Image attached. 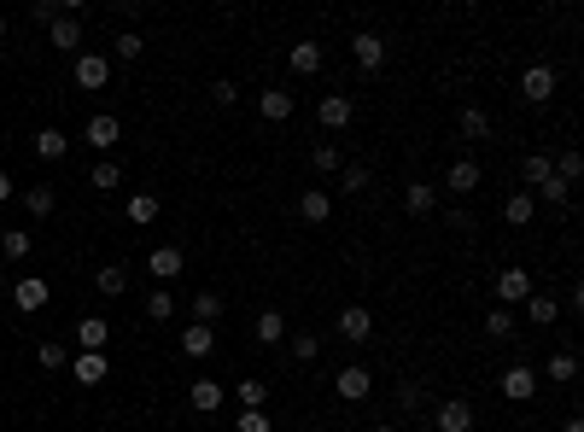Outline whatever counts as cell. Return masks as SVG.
Instances as JSON below:
<instances>
[{
	"mask_svg": "<svg viewBox=\"0 0 584 432\" xmlns=\"http://www.w3.org/2000/svg\"><path fill=\"white\" fill-rule=\"evenodd\" d=\"M217 350V327H205V321H193V327H181V357H210Z\"/></svg>",
	"mask_w": 584,
	"mask_h": 432,
	"instance_id": "14",
	"label": "cell"
},
{
	"mask_svg": "<svg viewBox=\"0 0 584 432\" xmlns=\"http://www.w3.org/2000/svg\"><path fill=\"white\" fill-rule=\"evenodd\" d=\"M94 287H99L106 298H123V293H129V269H123V263H106V269L94 275Z\"/></svg>",
	"mask_w": 584,
	"mask_h": 432,
	"instance_id": "29",
	"label": "cell"
},
{
	"mask_svg": "<svg viewBox=\"0 0 584 432\" xmlns=\"http://www.w3.org/2000/svg\"><path fill=\"white\" fill-rule=\"evenodd\" d=\"M117 140H123V123H117L112 112H99V117H88V129H83V146H94V153H112Z\"/></svg>",
	"mask_w": 584,
	"mask_h": 432,
	"instance_id": "6",
	"label": "cell"
},
{
	"mask_svg": "<svg viewBox=\"0 0 584 432\" xmlns=\"http://www.w3.org/2000/svg\"><path fill=\"white\" fill-rule=\"evenodd\" d=\"M106 82H112V59L76 53V88H106Z\"/></svg>",
	"mask_w": 584,
	"mask_h": 432,
	"instance_id": "13",
	"label": "cell"
},
{
	"mask_svg": "<svg viewBox=\"0 0 584 432\" xmlns=\"http://www.w3.org/2000/svg\"><path fill=\"white\" fill-rule=\"evenodd\" d=\"M292 112H298V99H292L287 88H264V94H257V117H264V123H287Z\"/></svg>",
	"mask_w": 584,
	"mask_h": 432,
	"instance_id": "9",
	"label": "cell"
},
{
	"mask_svg": "<svg viewBox=\"0 0 584 432\" xmlns=\"http://www.w3.org/2000/svg\"><path fill=\"white\" fill-rule=\"evenodd\" d=\"M456 129H462V135H468V140H491V117L479 112V106H462Z\"/></svg>",
	"mask_w": 584,
	"mask_h": 432,
	"instance_id": "30",
	"label": "cell"
},
{
	"mask_svg": "<svg viewBox=\"0 0 584 432\" xmlns=\"http://www.w3.org/2000/svg\"><path fill=\"white\" fill-rule=\"evenodd\" d=\"M532 210H538V199H532L526 187H520V193H509V199H502V223H509V228H526V223H532Z\"/></svg>",
	"mask_w": 584,
	"mask_h": 432,
	"instance_id": "23",
	"label": "cell"
},
{
	"mask_svg": "<svg viewBox=\"0 0 584 432\" xmlns=\"http://www.w3.org/2000/svg\"><path fill=\"white\" fill-rule=\"evenodd\" d=\"M298 216L321 228L328 216H334V193H328V187H304V199H298Z\"/></svg>",
	"mask_w": 584,
	"mask_h": 432,
	"instance_id": "16",
	"label": "cell"
},
{
	"mask_svg": "<svg viewBox=\"0 0 584 432\" xmlns=\"http://www.w3.org/2000/svg\"><path fill=\"white\" fill-rule=\"evenodd\" d=\"M375 432H398V427H375Z\"/></svg>",
	"mask_w": 584,
	"mask_h": 432,
	"instance_id": "53",
	"label": "cell"
},
{
	"mask_svg": "<svg viewBox=\"0 0 584 432\" xmlns=\"http://www.w3.org/2000/svg\"><path fill=\"white\" fill-rule=\"evenodd\" d=\"M65 153H70V135H65V129H36V158L59 164Z\"/></svg>",
	"mask_w": 584,
	"mask_h": 432,
	"instance_id": "24",
	"label": "cell"
},
{
	"mask_svg": "<svg viewBox=\"0 0 584 432\" xmlns=\"http://www.w3.org/2000/svg\"><path fill=\"white\" fill-rule=\"evenodd\" d=\"M146 316H153V321H170V316H176V293L153 287V293H146Z\"/></svg>",
	"mask_w": 584,
	"mask_h": 432,
	"instance_id": "40",
	"label": "cell"
},
{
	"mask_svg": "<svg viewBox=\"0 0 584 432\" xmlns=\"http://www.w3.org/2000/svg\"><path fill=\"white\" fill-rule=\"evenodd\" d=\"M117 182H123V169H117L112 158H106V164H94V176H88V187H94V193H117Z\"/></svg>",
	"mask_w": 584,
	"mask_h": 432,
	"instance_id": "36",
	"label": "cell"
},
{
	"mask_svg": "<svg viewBox=\"0 0 584 432\" xmlns=\"http://www.w3.org/2000/svg\"><path fill=\"white\" fill-rule=\"evenodd\" d=\"M47 298H53V287H47V280H36V275L12 280V304L24 310V316H36V310H47Z\"/></svg>",
	"mask_w": 584,
	"mask_h": 432,
	"instance_id": "8",
	"label": "cell"
},
{
	"mask_svg": "<svg viewBox=\"0 0 584 432\" xmlns=\"http://www.w3.org/2000/svg\"><path fill=\"white\" fill-rule=\"evenodd\" d=\"M351 59H357L362 76H375V70L386 65V35H375V29H357V35H351Z\"/></svg>",
	"mask_w": 584,
	"mask_h": 432,
	"instance_id": "1",
	"label": "cell"
},
{
	"mask_svg": "<svg viewBox=\"0 0 584 432\" xmlns=\"http://www.w3.org/2000/svg\"><path fill=\"white\" fill-rule=\"evenodd\" d=\"M334 391H339V397H345V404H362V397L375 391V374H368V368H362V363H345V368H339V374H334Z\"/></svg>",
	"mask_w": 584,
	"mask_h": 432,
	"instance_id": "3",
	"label": "cell"
},
{
	"mask_svg": "<svg viewBox=\"0 0 584 432\" xmlns=\"http://www.w3.org/2000/svg\"><path fill=\"white\" fill-rule=\"evenodd\" d=\"M240 432H269V409H240Z\"/></svg>",
	"mask_w": 584,
	"mask_h": 432,
	"instance_id": "46",
	"label": "cell"
},
{
	"mask_svg": "<svg viewBox=\"0 0 584 432\" xmlns=\"http://www.w3.org/2000/svg\"><path fill=\"white\" fill-rule=\"evenodd\" d=\"M561 432H584V420H579V415H567V420H561Z\"/></svg>",
	"mask_w": 584,
	"mask_h": 432,
	"instance_id": "51",
	"label": "cell"
},
{
	"mask_svg": "<svg viewBox=\"0 0 584 432\" xmlns=\"http://www.w3.org/2000/svg\"><path fill=\"white\" fill-rule=\"evenodd\" d=\"M217 316H223V293H193V321H205V327H217Z\"/></svg>",
	"mask_w": 584,
	"mask_h": 432,
	"instance_id": "33",
	"label": "cell"
},
{
	"mask_svg": "<svg viewBox=\"0 0 584 432\" xmlns=\"http://www.w3.org/2000/svg\"><path fill=\"white\" fill-rule=\"evenodd\" d=\"M398 409H409V415H421V409H427V391H421V380H398Z\"/></svg>",
	"mask_w": 584,
	"mask_h": 432,
	"instance_id": "38",
	"label": "cell"
},
{
	"mask_svg": "<svg viewBox=\"0 0 584 432\" xmlns=\"http://www.w3.org/2000/svg\"><path fill=\"white\" fill-rule=\"evenodd\" d=\"M485 334H491V339H515V334H520V327H515V310L497 304V310L485 316Z\"/></svg>",
	"mask_w": 584,
	"mask_h": 432,
	"instance_id": "37",
	"label": "cell"
},
{
	"mask_svg": "<svg viewBox=\"0 0 584 432\" xmlns=\"http://www.w3.org/2000/svg\"><path fill=\"white\" fill-rule=\"evenodd\" d=\"M70 374H76V386H99V380L112 374V363H106V350H83V357L70 363Z\"/></svg>",
	"mask_w": 584,
	"mask_h": 432,
	"instance_id": "15",
	"label": "cell"
},
{
	"mask_svg": "<svg viewBox=\"0 0 584 432\" xmlns=\"http://www.w3.org/2000/svg\"><path fill=\"white\" fill-rule=\"evenodd\" d=\"M287 345H292L298 363H316V357H321V334H287Z\"/></svg>",
	"mask_w": 584,
	"mask_h": 432,
	"instance_id": "39",
	"label": "cell"
},
{
	"mask_svg": "<svg viewBox=\"0 0 584 432\" xmlns=\"http://www.w3.org/2000/svg\"><path fill=\"white\" fill-rule=\"evenodd\" d=\"M532 293H538V280H532L520 263H509V269L497 275V304H502V310H509V304H526Z\"/></svg>",
	"mask_w": 584,
	"mask_h": 432,
	"instance_id": "2",
	"label": "cell"
},
{
	"mask_svg": "<svg viewBox=\"0 0 584 432\" xmlns=\"http://www.w3.org/2000/svg\"><path fill=\"white\" fill-rule=\"evenodd\" d=\"M6 199H12V176H6V169H0V205H6Z\"/></svg>",
	"mask_w": 584,
	"mask_h": 432,
	"instance_id": "50",
	"label": "cell"
},
{
	"mask_svg": "<svg viewBox=\"0 0 584 432\" xmlns=\"http://www.w3.org/2000/svg\"><path fill=\"white\" fill-rule=\"evenodd\" d=\"M210 99H217V106H223V112H228V106H234V99H240V88H234V82H228V76H223V82L210 88Z\"/></svg>",
	"mask_w": 584,
	"mask_h": 432,
	"instance_id": "48",
	"label": "cell"
},
{
	"mask_svg": "<svg viewBox=\"0 0 584 432\" xmlns=\"http://www.w3.org/2000/svg\"><path fill=\"white\" fill-rule=\"evenodd\" d=\"M556 316H561V304L549 293H532L526 298V321H532V327H556Z\"/></svg>",
	"mask_w": 584,
	"mask_h": 432,
	"instance_id": "28",
	"label": "cell"
},
{
	"mask_svg": "<svg viewBox=\"0 0 584 432\" xmlns=\"http://www.w3.org/2000/svg\"><path fill=\"white\" fill-rule=\"evenodd\" d=\"M404 205H409V216H432V210H438V187H432V182H409Z\"/></svg>",
	"mask_w": 584,
	"mask_h": 432,
	"instance_id": "20",
	"label": "cell"
},
{
	"mask_svg": "<svg viewBox=\"0 0 584 432\" xmlns=\"http://www.w3.org/2000/svg\"><path fill=\"white\" fill-rule=\"evenodd\" d=\"M251 339H257V345H280V339H287V316H280V310H264V316L251 321Z\"/></svg>",
	"mask_w": 584,
	"mask_h": 432,
	"instance_id": "22",
	"label": "cell"
},
{
	"mask_svg": "<svg viewBox=\"0 0 584 432\" xmlns=\"http://www.w3.org/2000/svg\"><path fill=\"white\" fill-rule=\"evenodd\" d=\"M0 35H6V12H0Z\"/></svg>",
	"mask_w": 584,
	"mask_h": 432,
	"instance_id": "52",
	"label": "cell"
},
{
	"mask_svg": "<svg viewBox=\"0 0 584 432\" xmlns=\"http://www.w3.org/2000/svg\"><path fill=\"white\" fill-rule=\"evenodd\" d=\"M112 53H117V59H129V65H135V59L146 53V42H140L135 29H123V35H117V47H112Z\"/></svg>",
	"mask_w": 584,
	"mask_h": 432,
	"instance_id": "43",
	"label": "cell"
},
{
	"mask_svg": "<svg viewBox=\"0 0 584 432\" xmlns=\"http://www.w3.org/2000/svg\"><path fill=\"white\" fill-rule=\"evenodd\" d=\"M187 404H193L199 415H217V409H223V386H217V380H193V391H187Z\"/></svg>",
	"mask_w": 584,
	"mask_h": 432,
	"instance_id": "27",
	"label": "cell"
},
{
	"mask_svg": "<svg viewBox=\"0 0 584 432\" xmlns=\"http://www.w3.org/2000/svg\"><path fill=\"white\" fill-rule=\"evenodd\" d=\"M29 246H36V234H24V228H0V257H29Z\"/></svg>",
	"mask_w": 584,
	"mask_h": 432,
	"instance_id": "32",
	"label": "cell"
},
{
	"mask_svg": "<svg viewBox=\"0 0 584 432\" xmlns=\"http://www.w3.org/2000/svg\"><path fill=\"white\" fill-rule=\"evenodd\" d=\"M543 374L556 380V386H572V374H579V357H572V350H556V357H549V368H543Z\"/></svg>",
	"mask_w": 584,
	"mask_h": 432,
	"instance_id": "34",
	"label": "cell"
},
{
	"mask_svg": "<svg viewBox=\"0 0 584 432\" xmlns=\"http://www.w3.org/2000/svg\"><path fill=\"white\" fill-rule=\"evenodd\" d=\"M29 18H36V24H53L59 6H53V0H36V6H29Z\"/></svg>",
	"mask_w": 584,
	"mask_h": 432,
	"instance_id": "49",
	"label": "cell"
},
{
	"mask_svg": "<svg viewBox=\"0 0 584 432\" xmlns=\"http://www.w3.org/2000/svg\"><path fill=\"white\" fill-rule=\"evenodd\" d=\"M567 193H572V187L561 182V176H549V182H543V187H538L532 199H549V205H567Z\"/></svg>",
	"mask_w": 584,
	"mask_h": 432,
	"instance_id": "45",
	"label": "cell"
},
{
	"mask_svg": "<svg viewBox=\"0 0 584 432\" xmlns=\"http://www.w3.org/2000/svg\"><path fill=\"white\" fill-rule=\"evenodd\" d=\"M240 404H246V409H264L269 404V386H264V380H240Z\"/></svg>",
	"mask_w": 584,
	"mask_h": 432,
	"instance_id": "42",
	"label": "cell"
},
{
	"mask_svg": "<svg viewBox=\"0 0 584 432\" xmlns=\"http://www.w3.org/2000/svg\"><path fill=\"white\" fill-rule=\"evenodd\" d=\"M158 210H164V199H158V193H129V223H135V228H153Z\"/></svg>",
	"mask_w": 584,
	"mask_h": 432,
	"instance_id": "25",
	"label": "cell"
},
{
	"mask_svg": "<svg viewBox=\"0 0 584 432\" xmlns=\"http://www.w3.org/2000/svg\"><path fill=\"white\" fill-rule=\"evenodd\" d=\"M76 339H83V350H106V345H112V321H106V316H83V321H76Z\"/></svg>",
	"mask_w": 584,
	"mask_h": 432,
	"instance_id": "19",
	"label": "cell"
},
{
	"mask_svg": "<svg viewBox=\"0 0 584 432\" xmlns=\"http://www.w3.org/2000/svg\"><path fill=\"white\" fill-rule=\"evenodd\" d=\"M339 339H345V345H368V339H375V316H368V304L339 310Z\"/></svg>",
	"mask_w": 584,
	"mask_h": 432,
	"instance_id": "5",
	"label": "cell"
},
{
	"mask_svg": "<svg viewBox=\"0 0 584 432\" xmlns=\"http://www.w3.org/2000/svg\"><path fill=\"white\" fill-rule=\"evenodd\" d=\"M556 176H561V182H567V187H572V182H579V176H584V158H579V153H561V164H556Z\"/></svg>",
	"mask_w": 584,
	"mask_h": 432,
	"instance_id": "47",
	"label": "cell"
},
{
	"mask_svg": "<svg viewBox=\"0 0 584 432\" xmlns=\"http://www.w3.org/2000/svg\"><path fill=\"white\" fill-rule=\"evenodd\" d=\"M47 42L59 47V53H76L83 47V18H70V12H59L53 24H47Z\"/></svg>",
	"mask_w": 584,
	"mask_h": 432,
	"instance_id": "11",
	"label": "cell"
},
{
	"mask_svg": "<svg viewBox=\"0 0 584 432\" xmlns=\"http://www.w3.org/2000/svg\"><path fill=\"white\" fill-rule=\"evenodd\" d=\"M339 187H345V193H362V187H368V169H362V164H345V169H339Z\"/></svg>",
	"mask_w": 584,
	"mask_h": 432,
	"instance_id": "44",
	"label": "cell"
},
{
	"mask_svg": "<svg viewBox=\"0 0 584 432\" xmlns=\"http://www.w3.org/2000/svg\"><path fill=\"white\" fill-rule=\"evenodd\" d=\"M36 363H42L47 374H59V368H65V345H59V339H42V345H36Z\"/></svg>",
	"mask_w": 584,
	"mask_h": 432,
	"instance_id": "41",
	"label": "cell"
},
{
	"mask_svg": "<svg viewBox=\"0 0 584 432\" xmlns=\"http://www.w3.org/2000/svg\"><path fill=\"white\" fill-rule=\"evenodd\" d=\"M351 112H357V106H351V94H321V99H316V123H321V129H345Z\"/></svg>",
	"mask_w": 584,
	"mask_h": 432,
	"instance_id": "10",
	"label": "cell"
},
{
	"mask_svg": "<svg viewBox=\"0 0 584 432\" xmlns=\"http://www.w3.org/2000/svg\"><path fill=\"white\" fill-rule=\"evenodd\" d=\"M479 182H485V176H479V164H473V158H456V164L445 169V187H450L456 199H462V193H473Z\"/></svg>",
	"mask_w": 584,
	"mask_h": 432,
	"instance_id": "18",
	"label": "cell"
},
{
	"mask_svg": "<svg viewBox=\"0 0 584 432\" xmlns=\"http://www.w3.org/2000/svg\"><path fill=\"white\" fill-rule=\"evenodd\" d=\"M310 164H316V176H339V169H345V158H339V146L316 140V146H310Z\"/></svg>",
	"mask_w": 584,
	"mask_h": 432,
	"instance_id": "31",
	"label": "cell"
},
{
	"mask_svg": "<svg viewBox=\"0 0 584 432\" xmlns=\"http://www.w3.org/2000/svg\"><path fill=\"white\" fill-rule=\"evenodd\" d=\"M502 397H509V404H532V397H538V368H526V363L502 368Z\"/></svg>",
	"mask_w": 584,
	"mask_h": 432,
	"instance_id": "4",
	"label": "cell"
},
{
	"mask_svg": "<svg viewBox=\"0 0 584 432\" xmlns=\"http://www.w3.org/2000/svg\"><path fill=\"white\" fill-rule=\"evenodd\" d=\"M287 65H292V76H316L321 65H328V53H321L316 42H292V53H287Z\"/></svg>",
	"mask_w": 584,
	"mask_h": 432,
	"instance_id": "17",
	"label": "cell"
},
{
	"mask_svg": "<svg viewBox=\"0 0 584 432\" xmlns=\"http://www.w3.org/2000/svg\"><path fill=\"white\" fill-rule=\"evenodd\" d=\"M432 427H438V432H473V404H468V397L438 404V409H432Z\"/></svg>",
	"mask_w": 584,
	"mask_h": 432,
	"instance_id": "7",
	"label": "cell"
},
{
	"mask_svg": "<svg viewBox=\"0 0 584 432\" xmlns=\"http://www.w3.org/2000/svg\"><path fill=\"white\" fill-rule=\"evenodd\" d=\"M520 176H526V193H538V187L556 176V164H549V153H526L520 158Z\"/></svg>",
	"mask_w": 584,
	"mask_h": 432,
	"instance_id": "26",
	"label": "cell"
},
{
	"mask_svg": "<svg viewBox=\"0 0 584 432\" xmlns=\"http://www.w3.org/2000/svg\"><path fill=\"white\" fill-rule=\"evenodd\" d=\"M520 94H526L532 106H549V94H556V70H549V65H532L526 76H520Z\"/></svg>",
	"mask_w": 584,
	"mask_h": 432,
	"instance_id": "12",
	"label": "cell"
},
{
	"mask_svg": "<svg viewBox=\"0 0 584 432\" xmlns=\"http://www.w3.org/2000/svg\"><path fill=\"white\" fill-rule=\"evenodd\" d=\"M181 263H187V257H181V246H158L153 257H146L153 280H176V275H181Z\"/></svg>",
	"mask_w": 584,
	"mask_h": 432,
	"instance_id": "21",
	"label": "cell"
},
{
	"mask_svg": "<svg viewBox=\"0 0 584 432\" xmlns=\"http://www.w3.org/2000/svg\"><path fill=\"white\" fill-rule=\"evenodd\" d=\"M53 205H59L53 187H24V210H29V216H53Z\"/></svg>",
	"mask_w": 584,
	"mask_h": 432,
	"instance_id": "35",
	"label": "cell"
}]
</instances>
